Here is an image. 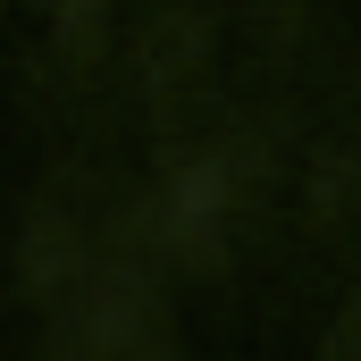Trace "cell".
<instances>
[{"instance_id": "1", "label": "cell", "mask_w": 361, "mask_h": 361, "mask_svg": "<svg viewBox=\"0 0 361 361\" xmlns=\"http://www.w3.org/2000/svg\"><path fill=\"white\" fill-rule=\"evenodd\" d=\"M328 361H361V302L345 311V328H336V353H328Z\"/></svg>"}]
</instances>
